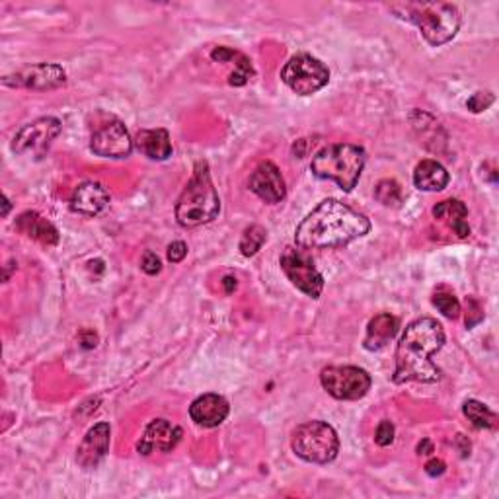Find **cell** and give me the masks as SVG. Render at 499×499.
Wrapping results in <instances>:
<instances>
[{"mask_svg": "<svg viewBox=\"0 0 499 499\" xmlns=\"http://www.w3.org/2000/svg\"><path fill=\"white\" fill-rule=\"evenodd\" d=\"M445 343V330L434 319H419L411 322L396 348V369L395 382H437L441 371L431 361V355L437 353Z\"/></svg>", "mask_w": 499, "mask_h": 499, "instance_id": "7a4b0ae2", "label": "cell"}, {"mask_svg": "<svg viewBox=\"0 0 499 499\" xmlns=\"http://www.w3.org/2000/svg\"><path fill=\"white\" fill-rule=\"evenodd\" d=\"M434 304L439 309V312H443V316H447V319L450 320H455L460 316V303L457 296L453 295H449V293H437L434 296Z\"/></svg>", "mask_w": 499, "mask_h": 499, "instance_id": "4316f807", "label": "cell"}, {"mask_svg": "<svg viewBox=\"0 0 499 499\" xmlns=\"http://www.w3.org/2000/svg\"><path fill=\"white\" fill-rule=\"evenodd\" d=\"M188 256V246H186V242H172L170 246H168V260L172 262V264H180L181 260H184V257Z\"/></svg>", "mask_w": 499, "mask_h": 499, "instance_id": "1f68e13d", "label": "cell"}, {"mask_svg": "<svg viewBox=\"0 0 499 499\" xmlns=\"http://www.w3.org/2000/svg\"><path fill=\"white\" fill-rule=\"evenodd\" d=\"M280 265L296 289L309 295L311 299H319L324 291V277L316 270L312 257L304 252V248L287 246L280 257Z\"/></svg>", "mask_w": 499, "mask_h": 499, "instance_id": "ba28073f", "label": "cell"}, {"mask_svg": "<svg viewBox=\"0 0 499 499\" xmlns=\"http://www.w3.org/2000/svg\"><path fill=\"white\" fill-rule=\"evenodd\" d=\"M418 453L419 455H431V453H434V445H431V441H427V439L421 441V443L418 445Z\"/></svg>", "mask_w": 499, "mask_h": 499, "instance_id": "e575fe53", "label": "cell"}, {"mask_svg": "<svg viewBox=\"0 0 499 499\" xmlns=\"http://www.w3.org/2000/svg\"><path fill=\"white\" fill-rule=\"evenodd\" d=\"M494 94L492 92H476L472 94V98L466 102V108L472 113H482L486 111L489 105L494 104Z\"/></svg>", "mask_w": 499, "mask_h": 499, "instance_id": "83f0119b", "label": "cell"}, {"mask_svg": "<svg viewBox=\"0 0 499 499\" xmlns=\"http://www.w3.org/2000/svg\"><path fill=\"white\" fill-rule=\"evenodd\" d=\"M371 230V220L338 199H326L295 230V242L304 250L348 246Z\"/></svg>", "mask_w": 499, "mask_h": 499, "instance_id": "6da1fadb", "label": "cell"}, {"mask_svg": "<svg viewBox=\"0 0 499 499\" xmlns=\"http://www.w3.org/2000/svg\"><path fill=\"white\" fill-rule=\"evenodd\" d=\"M63 125L55 118H40L32 123L24 125L14 137V152L24 155V152H35V155H43V152L51 147V142L61 135Z\"/></svg>", "mask_w": 499, "mask_h": 499, "instance_id": "30bf717a", "label": "cell"}, {"mask_svg": "<svg viewBox=\"0 0 499 499\" xmlns=\"http://www.w3.org/2000/svg\"><path fill=\"white\" fill-rule=\"evenodd\" d=\"M16 228L24 233L26 236H30L34 240H40L42 244L53 246L59 242V230L53 226V223L43 219L42 215L34 213V211H27V213H22L16 220Z\"/></svg>", "mask_w": 499, "mask_h": 499, "instance_id": "ffe728a7", "label": "cell"}, {"mask_svg": "<svg viewBox=\"0 0 499 499\" xmlns=\"http://www.w3.org/2000/svg\"><path fill=\"white\" fill-rule=\"evenodd\" d=\"M463 411L468 418V421H472V426L476 429H494L497 424V418L494 411L478 400H466Z\"/></svg>", "mask_w": 499, "mask_h": 499, "instance_id": "cb8c5ba5", "label": "cell"}, {"mask_svg": "<svg viewBox=\"0 0 499 499\" xmlns=\"http://www.w3.org/2000/svg\"><path fill=\"white\" fill-rule=\"evenodd\" d=\"M248 188L270 205L281 203L287 196L285 180L273 162H262V165L252 172V176H250Z\"/></svg>", "mask_w": 499, "mask_h": 499, "instance_id": "4fadbf2b", "label": "cell"}, {"mask_svg": "<svg viewBox=\"0 0 499 499\" xmlns=\"http://www.w3.org/2000/svg\"><path fill=\"white\" fill-rule=\"evenodd\" d=\"M110 439H111V429L108 424H104V421L88 429V434L84 435L82 443L79 445V450H76V460H79V464L86 470L98 466L104 457L108 455Z\"/></svg>", "mask_w": 499, "mask_h": 499, "instance_id": "9a60e30c", "label": "cell"}, {"mask_svg": "<svg viewBox=\"0 0 499 499\" xmlns=\"http://www.w3.org/2000/svg\"><path fill=\"white\" fill-rule=\"evenodd\" d=\"M265 240H267V233H265L264 226H260V225L248 226L244 230L242 238H240V252H242V256H246V257L254 256V254L260 252L262 246L265 244Z\"/></svg>", "mask_w": 499, "mask_h": 499, "instance_id": "d4e9b609", "label": "cell"}, {"mask_svg": "<svg viewBox=\"0 0 499 499\" xmlns=\"http://www.w3.org/2000/svg\"><path fill=\"white\" fill-rule=\"evenodd\" d=\"M230 411L228 402L220 395H203L189 406V416L201 427H219Z\"/></svg>", "mask_w": 499, "mask_h": 499, "instance_id": "e0dca14e", "label": "cell"}, {"mask_svg": "<svg viewBox=\"0 0 499 499\" xmlns=\"http://www.w3.org/2000/svg\"><path fill=\"white\" fill-rule=\"evenodd\" d=\"M141 267H142V272H145L147 275H157L162 270V262H160V257L155 252H147L145 257H142Z\"/></svg>", "mask_w": 499, "mask_h": 499, "instance_id": "f546056e", "label": "cell"}, {"mask_svg": "<svg viewBox=\"0 0 499 499\" xmlns=\"http://www.w3.org/2000/svg\"><path fill=\"white\" fill-rule=\"evenodd\" d=\"M398 319L390 312L377 314L367 326V334H365L363 345L367 351H380L392 342V338L398 334Z\"/></svg>", "mask_w": 499, "mask_h": 499, "instance_id": "ac0fdd59", "label": "cell"}, {"mask_svg": "<svg viewBox=\"0 0 499 499\" xmlns=\"http://www.w3.org/2000/svg\"><path fill=\"white\" fill-rule=\"evenodd\" d=\"M133 145L150 160H166L172 157V141L166 129H141Z\"/></svg>", "mask_w": 499, "mask_h": 499, "instance_id": "d6986e66", "label": "cell"}, {"mask_svg": "<svg viewBox=\"0 0 499 499\" xmlns=\"http://www.w3.org/2000/svg\"><path fill=\"white\" fill-rule=\"evenodd\" d=\"M414 184L421 191H441L449 184V172L437 160H421L414 170Z\"/></svg>", "mask_w": 499, "mask_h": 499, "instance_id": "7402d4cb", "label": "cell"}, {"mask_svg": "<svg viewBox=\"0 0 499 499\" xmlns=\"http://www.w3.org/2000/svg\"><path fill=\"white\" fill-rule=\"evenodd\" d=\"M110 203V191L105 189L98 181H84L74 189L71 197V209L74 213H81L86 217L98 215L104 207Z\"/></svg>", "mask_w": 499, "mask_h": 499, "instance_id": "2e32d148", "label": "cell"}, {"mask_svg": "<svg viewBox=\"0 0 499 499\" xmlns=\"http://www.w3.org/2000/svg\"><path fill=\"white\" fill-rule=\"evenodd\" d=\"M445 470H447V464H445L441 458H431L429 463L426 464V472H427L429 476H434V478L443 476Z\"/></svg>", "mask_w": 499, "mask_h": 499, "instance_id": "d6a6232c", "label": "cell"}, {"mask_svg": "<svg viewBox=\"0 0 499 499\" xmlns=\"http://www.w3.org/2000/svg\"><path fill=\"white\" fill-rule=\"evenodd\" d=\"M81 342H82V348L84 349H92V348H96V343H98V335H96L90 330H84L81 334Z\"/></svg>", "mask_w": 499, "mask_h": 499, "instance_id": "836d02e7", "label": "cell"}, {"mask_svg": "<svg viewBox=\"0 0 499 499\" xmlns=\"http://www.w3.org/2000/svg\"><path fill=\"white\" fill-rule=\"evenodd\" d=\"M291 447L295 455L312 464H328L340 453V439L326 421H306L295 429Z\"/></svg>", "mask_w": 499, "mask_h": 499, "instance_id": "8992f818", "label": "cell"}, {"mask_svg": "<svg viewBox=\"0 0 499 499\" xmlns=\"http://www.w3.org/2000/svg\"><path fill=\"white\" fill-rule=\"evenodd\" d=\"M320 382L324 390L335 400H359L371 390V374L345 365V367H326L320 372Z\"/></svg>", "mask_w": 499, "mask_h": 499, "instance_id": "9c48e42d", "label": "cell"}, {"mask_svg": "<svg viewBox=\"0 0 499 499\" xmlns=\"http://www.w3.org/2000/svg\"><path fill=\"white\" fill-rule=\"evenodd\" d=\"M374 197L387 207H400L402 188L396 180H380L377 188H374Z\"/></svg>", "mask_w": 499, "mask_h": 499, "instance_id": "484cf974", "label": "cell"}, {"mask_svg": "<svg viewBox=\"0 0 499 499\" xmlns=\"http://www.w3.org/2000/svg\"><path fill=\"white\" fill-rule=\"evenodd\" d=\"M211 59L217 63H234V73H230L228 79L230 86H244L250 81V76L254 74L252 65H250L246 57L230 50V47H217V50L211 51Z\"/></svg>", "mask_w": 499, "mask_h": 499, "instance_id": "603a6c76", "label": "cell"}, {"mask_svg": "<svg viewBox=\"0 0 499 499\" xmlns=\"http://www.w3.org/2000/svg\"><path fill=\"white\" fill-rule=\"evenodd\" d=\"M390 11L402 20L416 24L426 42L434 47L449 43L458 34L460 12L455 4L421 3V4H392Z\"/></svg>", "mask_w": 499, "mask_h": 499, "instance_id": "277c9868", "label": "cell"}, {"mask_svg": "<svg viewBox=\"0 0 499 499\" xmlns=\"http://www.w3.org/2000/svg\"><path fill=\"white\" fill-rule=\"evenodd\" d=\"M365 150L349 142L324 147L314 155L311 172L320 180H332L343 191H353L365 168Z\"/></svg>", "mask_w": 499, "mask_h": 499, "instance_id": "5b68a950", "label": "cell"}, {"mask_svg": "<svg viewBox=\"0 0 499 499\" xmlns=\"http://www.w3.org/2000/svg\"><path fill=\"white\" fill-rule=\"evenodd\" d=\"M223 285H225V289H226V293H233V291L236 289V277H225V281H223Z\"/></svg>", "mask_w": 499, "mask_h": 499, "instance_id": "d590c367", "label": "cell"}, {"mask_svg": "<svg viewBox=\"0 0 499 499\" xmlns=\"http://www.w3.org/2000/svg\"><path fill=\"white\" fill-rule=\"evenodd\" d=\"M466 304L470 306V312L466 314V326H468V328H474L478 322L484 320L482 306H480L474 299H466Z\"/></svg>", "mask_w": 499, "mask_h": 499, "instance_id": "4dcf8cb0", "label": "cell"}, {"mask_svg": "<svg viewBox=\"0 0 499 499\" xmlns=\"http://www.w3.org/2000/svg\"><path fill=\"white\" fill-rule=\"evenodd\" d=\"M3 84L27 90H55L66 84V73L59 65L40 63L24 66L22 71L14 73L12 76H4Z\"/></svg>", "mask_w": 499, "mask_h": 499, "instance_id": "8fae6325", "label": "cell"}, {"mask_svg": "<svg viewBox=\"0 0 499 499\" xmlns=\"http://www.w3.org/2000/svg\"><path fill=\"white\" fill-rule=\"evenodd\" d=\"M181 439V429L172 424L168 419H155L147 426L145 434H142L137 450L141 455H152V453H170L174 450Z\"/></svg>", "mask_w": 499, "mask_h": 499, "instance_id": "5bb4252c", "label": "cell"}, {"mask_svg": "<svg viewBox=\"0 0 499 499\" xmlns=\"http://www.w3.org/2000/svg\"><path fill=\"white\" fill-rule=\"evenodd\" d=\"M220 213V199L209 174L207 162H197L194 176L176 203V220L180 226L196 228L215 220Z\"/></svg>", "mask_w": 499, "mask_h": 499, "instance_id": "3957f363", "label": "cell"}, {"mask_svg": "<svg viewBox=\"0 0 499 499\" xmlns=\"http://www.w3.org/2000/svg\"><path fill=\"white\" fill-rule=\"evenodd\" d=\"M281 81L299 96H312L330 82V71L311 55L291 57L281 71Z\"/></svg>", "mask_w": 499, "mask_h": 499, "instance_id": "52a82bcc", "label": "cell"}, {"mask_svg": "<svg viewBox=\"0 0 499 499\" xmlns=\"http://www.w3.org/2000/svg\"><path fill=\"white\" fill-rule=\"evenodd\" d=\"M374 441H377L379 447L392 445V441H395V426H392V421L388 419L380 421L377 427V434H374Z\"/></svg>", "mask_w": 499, "mask_h": 499, "instance_id": "f1b7e54d", "label": "cell"}, {"mask_svg": "<svg viewBox=\"0 0 499 499\" xmlns=\"http://www.w3.org/2000/svg\"><path fill=\"white\" fill-rule=\"evenodd\" d=\"M434 217L439 220H445L449 225V228L453 230V233L458 238H466L470 236V226H468V209L463 203V201L458 199H447V201H441L434 207Z\"/></svg>", "mask_w": 499, "mask_h": 499, "instance_id": "44dd1931", "label": "cell"}, {"mask_svg": "<svg viewBox=\"0 0 499 499\" xmlns=\"http://www.w3.org/2000/svg\"><path fill=\"white\" fill-rule=\"evenodd\" d=\"M90 149L94 155L102 158H125L131 155L133 139L129 137V131L119 121L105 123L94 133L90 141Z\"/></svg>", "mask_w": 499, "mask_h": 499, "instance_id": "7c38bea8", "label": "cell"}, {"mask_svg": "<svg viewBox=\"0 0 499 499\" xmlns=\"http://www.w3.org/2000/svg\"><path fill=\"white\" fill-rule=\"evenodd\" d=\"M8 211H11V201H8V197H4V211H3L4 217L8 215Z\"/></svg>", "mask_w": 499, "mask_h": 499, "instance_id": "8d00e7d4", "label": "cell"}]
</instances>
